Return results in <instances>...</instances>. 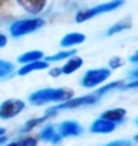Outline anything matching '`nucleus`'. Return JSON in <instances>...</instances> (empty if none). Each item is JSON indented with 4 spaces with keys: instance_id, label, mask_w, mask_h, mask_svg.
<instances>
[{
    "instance_id": "f257e3e1",
    "label": "nucleus",
    "mask_w": 138,
    "mask_h": 146,
    "mask_svg": "<svg viewBox=\"0 0 138 146\" xmlns=\"http://www.w3.org/2000/svg\"><path fill=\"white\" fill-rule=\"evenodd\" d=\"M73 98V90L71 88H43L36 90L29 96V102L32 105L41 107L44 104L50 102H65V100Z\"/></svg>"
},
{
    "instance_id": "f03ea898",
    "label": "nucleus",
    "mask_w": 138,
    "mask_h": 146,
    "mask_svg": "<svg viewBox=\"0 0 138 146\" xmlns=\"http://www.w3.org/2000/svg\"><path fill=\"white\" fill-rule=\"evenodd\" d=\"M97 99H99V98H97L96 94L81 96V98H71V99L65 100V102H61L59 105H56V107L49 108L44 114L50 119V117H53L58 111H61V110H75V108H79V107H86V105H93V104L97 102Z\"/></svg>"
},
{
    "instance_id": "7ed1b4c3",
    "label": "nucleus",
    "mask_w": 138,
    "mask_h": 146,
    "mask_svg": "<svg viewBox=\"0 0 138 146\" xmlns=\"http://www.w3.org/2000/svg\"><path fill=\"white\" fill-rule=\"evenodd\" d=\"M123 3H125V0H111V2L97 5V6H94V8L81 11V12H77V15H76V21L77 23H84L86 20H90V18H94V17L100 15V14L112 12L114 9H118L120 6H123Z\"/></svg>"
},
{
    "instance_id": "20e7f679",
    "label": "nucleus",
    "mask_w": 138,
    "mask_h": 146,
    "mask_svg": "<svg viewBox=\"0 0 138 146\" xmlns=\"http://www.w3.org/2000/svg\"><path fill=\"white\" fill-rule=\"evenodd\" d=\"M43 25H44V20H41V18H26V20L14 21L11 27H9V32H11L12 36L17 38V36H23L38 31L40 27H43Z\"/></svg>"
},
{
    "instance_id": "39448f33",
    "label": "nucleus",
    "mask_w": 138,
    "mask_h": 146,
    "mask_svg": "<svg viewBox=\"0 0 138 146\" xmlns=\"http://www.w3.org/2000/svg\"><path fill=\"white\" fill-rule=\"evenodd\" d=\"M111 76V70L109 68H91L84 75L82 78V87L85 88H93V87L102 84Z\"/></svg>"
},
{
    "instance_id": "423d86ee",
    "label": "nucleus",
    "mask_w": 138,
    "mask_h": 146,
    "mask_svg": "<svg viewBox=\"0 0 138 146\" xmlns=\"http://www.w3.org/2000/svg\"><path fill=\"white\" fill-rule=\"evenodd\" d=\"M24 110V102L20 99H8L0 105V119H12Z\"/></svg>"
},
{
    "instance_id": "0eeeda50",
    "label": "nucleus",
    "mask_w": 138,
    "mask_h": 146,
    "mask_svg": "<svg viewBox=\"0 0 138 146\" xmlns=\"http://www.w3.org/2000/svg\"><path fill=\"white\" fill-rule=\"evenodd\" d=\"M58 132L61 137H75V135H79L82 134V126L76 122H62L61 125L58 126Z\"/></svg>"
},
{
    "instance_id": "6e6552de",
    "label": "nucleus",
    "mask_w": 138,
    "mask_h": 146,
    "mask_svg": "<svg viewBox=\"0 0 138 146\" xmlns=\"http://www.w3.org/2000/svg\"><path fill=\"white\" fill-rule=\"evenodd\" d=\"M18 5L29 14H40L47 5V0H17Z\"/></svg>"
},
{
    "instance_id": "1a4fd4ad",
    "label": "nucleus",
    "mask_w": 138,
    "mask_h": 146,
    "mask_svg": "<svg viewBox=\"0 0 138 146\" xmlns=\"http://www.w3.org/2000/svg\"><path fill=\"white\" fill-rule=\"evenodd\" d=\"M114 129H116V123L108 122L105 119H97L90 126V131L96 132V134H106V132H112Z\"/></svg>"
},
{
    "instance_id": "9d476101",
    "label": "nucleus",
    "mask_w": 138,
    "mask_h": 146,
    "mask_svg": "<svg viewBox=\"0 0 138 146\" xmlns=\"http://www.w3.org/2000/svg\"><path fill=\"white\" fill-rule=\"evenodd\" d=\"M86 36L82 32H70V34L64 35V38L61 40V47H71V46H77L82 44L85 41Z\"/></svg>"
},
{
    "instance_id": "9b49d317",
    "label": "nucleus",
    "mask_w": 138,
    "mask_h": 146,
    "mask_svg": "<svg viewBox=\"0 0 138 146\" xmlns=\"http://www.w3.org/2000/svg\"><path fill=\"white\" fill-rule=\"evenodd\" d=\"M41 140H44V141H47V143H52V145H59V141H61L62 137L59 135V132L55 129V126L52 125H49V126H46L43 131H41Z\"/></svg>"
},
{
    "instance_id": "f8f14e48",
    "label": "nucleus",
    "mask_w": 138,
    "mask_h": 146,
    "mask_svg": "<svg viewBox=\"0 0 138 146\" xmlns=\"http://www.w3.org/2000/svg\"><path fill=\"white\" fill-rule=\"evenodd\" d=\"M82 64H84V59L75 55V56L68 58V61L64 64V67H61V73L62 75H71V73H75L76 70H79L82 67Z\"/></svg>"
},
{
    "instance_id": "ddd939ff",
    "label": "nucleus",
    "mask_w": 138,
    "mask_h": 146,
    "mask_svg": "<svg viewBox=\"0 0 138 146\" xmlns=\"http://www.w3.org/2000/svg\"><path fill=\"white\" fill-rule=\"evenodd\" d=\"M125 117H126V110L125 108H112V110L105 111L100 119H105V120L112 122V123H120Z\"/></svg>"
},
{
    "instance_id": "4468645a",
    "label": "nucleus",
    "mask_w": 138,
    "mask_h": 146,
    "mask_svg": "<svg viewBox=\"0 0 138 146\" xmlns=\"http://www.w3.org/2000/svg\"><path fill=\"white\" fill-rule=\"evenodd\" d=\"M49 67V62L46 61H34V62H27V64H23V67L18 70V75L20 76H26L32 72H36V70H44V68Z\"/></svg>"
},
{
    "instance_id": "2eb2a0df",
    "label": "nucleus",
    "mask_w": 138,
    "mask_h": 146,
    "mask_svg": "<svg viewBox=\"0 0 138 146\" xmlns=\"http://www.w3.org/2000/svg\"><path fill=\"white\" fill-rule=\"evenodd\" d=\"M44 58V53L41 50H32V52H26L18 56V62L27 64V62H34V61H41Z\"/></svg>"
},
{
    "instance_id": "dca6fc26",
    "label": "nucleus",
    "mask_w": 138,
    "mask_h": 146,
    "mask_svg": "<svg viewBox=\"0 0 138 146\" xmlns=\"http://www.w3.org/2000/svg\"><path fill=\"white\" fill-rule=\"evenodd\" d=\"M76 55V49H71V50H59L58 53L55 55H50V56H46L44 61L46 62H55V61H62V59H67V58H71Z\"/></svg>"
},
{
    "instance_id": "f3484780",
    "label": "nucleus",
    "mask_w": 138,
    "mask_h": 146,
    "mask_svg": "<svg viewBox=\"0 0 138 146\" xmlns=\"http://www.w3.org/2000/svg\"><path fill=\"white\" fill-rule=\"evenodd\" d=\"M126 84L123 81H114L111 82V84H108V85H103V87H100L99 90H96V96H102V94H106L108 91H112V90H117V88H123Z\"/></svg>"
},
{
    "instance_id": "a211bd4d",
    "label": "nucleus",
    "mask_w": 138,
    "mask_h": 146,
    "mask_svg": "<svg viewBox=\"0 0 138 146\" xmlns=\"http://www.w3.org/2000/svg\"><path fill=\"white\" fill-rule=\"evenodd\" d=\"M131 27H132L131 20L127 18V20H121V21H118L117 25H112V26L106 31V34H108V35H114V34H118V32H121V31L131 29Z\"/></svg>"
},
{
    "instance_id": "6ab92c4d",
    "label": "nucleus",
    "mask_w": 138,
    "mask_h": 146,
    "mask_svg": "<svg viewBox=\"0 0 138 146\" xmlns=\"http://www.w3.org/2000/svg\"><path fill=\"white\" fill-rule=\"evenodd\" d=\"M12 72H14V64L9 61H5V59H0V79L8 78Z\"/></svg>"
},
{
    "instance_id": "aec40b11",
    "label": "nucleus",
    "mask_w": 138,
    "mask_h": 146,
    "mask_svg": "<svg viewBox=\"0 0 138 146\" xmlns=\"http://www.w3.org/2000/svg\"><path fill=\"white\" fill-rule=\"evenodd\" d=\"M38 145V139L35 137H24V139H20L17 141H12L6 146H36Z\"/></svg>"
},
{
    "instance_id": "412c9836",
    "label": "nucleus",
    "mask_w": 138,
    "mask_h": 146,
    "mask_svg": "<svg viewBox=\"0 0 138 146\" xmlns=\"http://www.w3.org/2000/svg\"><path fill=\"white\" fill-rule=\"evenodd\" d=\"M47 119H49V117L46 116V114H44V116H41V117L32 119V120H29V122H27V123H26L24 126H23V132H29V131H32V129H34L35 126L41 125V123H43L44 120H47Z\"/></svg>"
},
{
    "instance_id": "4be33fe9",
    "label": "nucleus",
    "mask_w": 138,
    "mask_h": 146,
    "mask_svg": "<svg viewBox=\"0 0 138 146\" xmlns=\"http://www.w3.org/2000/svg\"><path fill=\"white\" fill-rule=\"evenodd\" d=\"M123 64H125V61H123L121 58H118V56H114L111 61H109V67L111 68H118V67H121Z\"/></svg>"
},
{
    "instance_id": "5701e85b",
    "label": "nucleus",
    "mask_w": 138,
    "mask_h": 146,
    "mask_svg": "<svg viewBox=\"0 0 138 146\" xmlns=\"http://www.w3.org/2000/svg\"><path fill=\"white\" fill-rule=\"evenodd\" d=\"M132 141L131 140H116V141H111V143L105 145V146H131Z\"/></svg>"
},
{
    "instance_id": "b1692460",
    "label": "nucleus",
    "mask_w": 138,
    "mask_h": 146,
    "mask_svg": "<svg viewBox=\"0 0 138 146\" xmlns=\"http://www.w3.org/2000/svg\"><path fill=\"white\" fill-rule=\"evenodd\" d=\"M49 75H50V76H53V78H58L59 75H62V73H61V68H52Z\"/></svg>"
},
{
    "instance_id": "393cba45",
    "label": "nucleus",
    "mask_w": 138,
    "mask_h": 146,
    "mask_svg": "<svg viewBox=\"0 0 138 146\" xmlns=\"http://www.w3.org/2000/svg\"><path fill=\"white\" fill-rule=\"evenodd\" d=\"M123 88H138V79H135V81H132L131 84H127V85H125Z\"/></svg>"
},
{
    "instance_id": "a878e982",
    "label": "nucleus",
    "mask_w": 138,
    "mask_h": 146,
    "mask_svg": "<svg viewBox=\"0 0 138 146\" xmlns=\"http://www.w3.org/2000/svg\"><path fill=\"white\" fill-rule=\"evenodd\" d=\"M8 43V38H6V35H3V34H0V47H5Z\"/></svg>"
},
{
    "instance_id": "bb28decb",
    "label": "nucleus",
    "mask_w": 138,
    "mask_h": 146,
    "mask_svg": "<svg viewBox=\"0 0 138 146\" xmlns=\"http://www.w3.org/2000/svg\"><path fill=\"white\" fill-rule=\"evenodd\" d=\"M129 62H134V64L138 62V52H135L134 55H131V56H129Z\"/></svg>"
},
{
    "instance_id": "cd10ccee",
    "label": "nucleus",
    "mask_w": 138,
    "mask_h": 146,
    "mask_svg": "<svg viewBox=\"0 0 138 146\" xmlns=\"http://www.w3.org/2000/svg\"><path fill=\"white\" fill-rule=\"evenodd\" d=\"M129 78H132V79H138V68H135V70H132L131 73H129Z\"/></svg>"
},
{
    "instance_id": "c85d7f7f",
    "label": "nucleus",
    "mask_w": 138,
    "mask_h": 146,
    "mask_svg": "<svg viewBox=\"0 0 138 146\" xmlns=\"http://www.w3.org/2000/svg\"><path fill=\"white\" fill-rule=\"evenodd\" d=\"M6 143V135H0V146H3Z\"/></svg>"
},
{
    "instance_id": "c756f323",
    "label": "nucleus",
    "mask_w": 138,
    "mask_h": 146,
    "mask_svg": "<svg viewBox=\"0 0 138 146\" xmlns=\"http://www.w3.org/2000/svg\"><path fill=\"white\" fill-rule=\"evenodd\" d=\"M5 132H6V129H5V128H0V135H5Z\"/></svg>"
},
{
    "instance_id": "7c9ffc66",
    "label": "nucleus",
    "mask_w": 138,
    "mask_h": 146,
    "mask_svg": "<svg viewBox=\"0 0 138 146\" xmlns=\"http://www.w3.org/2000/svg\"><path fill=\"white\" fill-rule=\"evenodd\" d=\"M5 3H8V0H0V6H3Z\"/></svg>"
},
{
    "instance_id": "2f4dec72",
    "label": "nucleus",
    "mask_w": 138,
    "mask_h": 146,
    "mask_svg": "<svg viewBox=\"0 0 138 146\" xmlns=\"http://www.w3.org/2000/svg\"><path fill=\"white\" fill-rule=\"evenodd\" d=\"M134 140H135L137 143H138V135H135V137H134Z\"/></svg>"
},
{
    "instance_id": "473e14b6",
    "label": "nucleus",
    "mask_w": 138,
    "mask_h": 146,
    "mask_svg": "<svg viewBox=\"0 0 138 146\" xmlns=\"http://www.w3.org/2000/svg\"><path fill=\"white\" fill-rule=\"evenodd\" d=\"M137 125H138V120H137Z\"/></svg>"
}]
</instances>
